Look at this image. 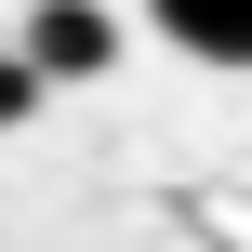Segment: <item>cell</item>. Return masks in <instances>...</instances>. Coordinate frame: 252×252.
<instances>
[{
	"instance_id": "6da1fadb",
	"label": "cell",
	"mask_w": 252,
	"mask_h": 252,
	"mask_svg": "<svg viewBox=\"0 0 252 252\" xmlns=\"http://www.w3.org/2000/svg\"><path fill=\"white\" fill-rule=\"evenodd\" d=\"M27 66H40V80H106V66H120V13L40 0V13H27Z\"/></svg>"
},
{
	"instance_id": "7a4b0ae2",
	"label": "cell",
	"mask_w": 252,
	"mask_h": 252,
	"mask_svg": "<svg viewBox=\"0 0 252 252\" xmlns=\"http://www.w3.org/2000/svg\"><path fill=\"white\" fill-rule=\"evenodd\" d=\"M146 13H159L173 53H199V66H252V0H146Z\"/></svg>"
},
{
	"instance_id": "3957f363",
	"label": "cell",
	"mask_w": 252,
	"mask_h": 252,
	"mask_svg": "<svg viewBox=\"0 0 252 252\" xmlns=\"http://www.w3.org/2000/svg\"><path fill=\"white\" fill-rule=\"evenodd\" d=\"M40 93H53V80H40L27 53H0V133H13V120H40Z\"/></svg>"
},
{
	"instance_id": "277c9868",
	"label": "cell",
	"mask_w": 252,
	"mask_h": 252,
	"mask_svg": "<svg viewBox=\"0 0 252 252\" xmlns=\"http://www.w3.org/2000/svg\"><path fill=\"white\" fill-rule=\"evenodd\" d=\"M27 13H40V0H27Z\"/></svg>"
}]
</instances>
